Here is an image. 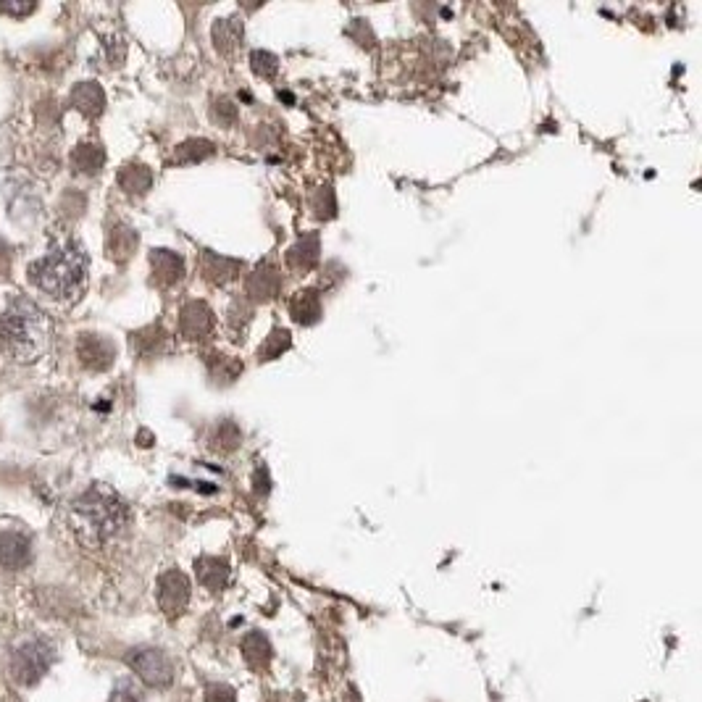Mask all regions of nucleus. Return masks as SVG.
Returning <instances> with one entry per match:
<instances>
[{
    "mask_svg": "<svg viewBox=\"0 0 702 702\" xmlns=\"http://www.w3.org/2000/svg\"><path fill=\"white\" fill-rule=\"evenodd\" d=\"M150 266H153V279H156L158 284H174L185 274V263H182V258H179L177 253H171V250H153Z\"/></svg>",
    "mask_w": 702,
    "mask_h": 702,
    "instance_id": "obj_10",
    "label": "nucleus"
},
{
    "mask_svg": "<svg viewBox=\"0 0 702 702\" xmlns=\"http://www.w3.org/2000/svg\"><path fill=\"white\" fill-rule=\"evenodd\" d=\"M69 100L77 111H82L85 116H93V119L103 114V108H106V95H103L100 85H95V82H82V85L74 87Z\"/></svg>",
    "mask_w": 702,
    "mask_h": 702,
    "instance_id": "obj_11",
    "label": "nucleus"
},
{
    "mask_svg": "<svg viewBox=\"0 0 702 702\" xmlns=\"http://www.w3.org/2000/svg\"><path fill=\"white\" fill-rule=\"evenodd\" d=\"M32 558V545L29 539L19 532L0 534V566L3 568H24Z\"/></svg>",
    "mask_w": 702,
    "mask_h": 702,
    "instance_id": "obj_8",
    "label": "nucleus"
},
{
    "mask_svg": "<svg viewBox=\"0 0 702 702\" xmlns=\"http://www.w3.org/2000/svg\"><path fill=\"white\" fill-rule=\"evenodd\" d=\"M182 334L187 340H200L213 329V313L206 303H190L182 308Z\"/></svg>",
    "mask_w": 702,
    "mask_h": 702,
    "instance_id": "obj_9",
    "label": "nucleus"
},
{
    "mask_svg": "<svg viewBox=\"0 0 702 702\" xmlns=\"http://www.w3.org/2000/svg\"><path fill=\"white\" fill-rule=\"evenodd\" d=\"M195 571H198L200 584H203L206 589H211V592H219V589L227 587V579H229L227 561H221V558H200V561L195 563Z\"/></svg>",
    "mask_w": 702,
    "mask_h": 702,
    "instance_id": "obj_12",
    "label": "nucleus"
},
{
    "mask_svg": "<svg viewBox=\"0 0 702 702\" xmlns=\"http://www.w3.org/2000/svg\"><path fill=\"white\" fill-rule=\"evenodd\" d=\"M250 637V642L256 645V650L253 647H248V645H242V653H245V658H248V663L253 668H258V660H269V655H271V650H269V642L263 639V634H248Z\"/></svg>",
    "mask_w": 702,
    "mask_h": 702,
    "instance_id": "obj_17",
    "label": "nucleus"
},
{
    "mask_svg": "<svg viewBox=\"0 0 702 702\" xmlns=\"http://www.w3.org/2000/svg\"><path fill=\"white\" fill-rule=\"evenodd\" d=\"M87 253L77 242H66L64 248L53 250L50 256L40 258L29 266V279L37 290H43L53 300H74L85 292L87 287Z\"/></svg>",
    "mask_w": 702,
    "mask_h": 702,
    "instance_id": "obj_2",
    "label": "nucleus"
},
{
    "mask_svg": "<svg viewBox=\"0 0 702 702\" xmlns=\"http://www.w3.org/2000/svg\"><path fill=\"white\" fill-rule=\"evenodd\" d=\"M213 153V145L206 140H190L182 142L177 148V161L179 164H187V161H200Z\"/></svg>",
    "mask_w": 702,
    "mask_h": 702,
    "instance_id": "obj_16",
    "label": "nucleus"
},
{
    "mask_svg": "<svg viewBox=\"0 0 702 702\" xmlns=\"http://www.w3.org/2000/svg\"><path fill=\"white\" fill-rule=\"evenodd\" d=\"M111 702H137V700L129 695V692H124V689H116L114 697H111Z\"/></svg>",
    "mask_w": 702,
    "mask_h": 702,
    "instance_id": "obj_19",
    "label": "nucleus"
},
{
    "mask_svg": "<svg viewBox=\"0 0 702 702\" xmlns=\"http://www.w3.org/2000/svg\"><path fill=\"white\" fill-rule=\"evenodd\" d=\"M50 663H53V650L45 642H27L14 653L11 658V676L19 684H35L48 674Z\"/></svg>",
    "mask_w": 702,
    "mask_h": 702,
    "instance_id": "obj_5",
    "label": "nucleus"
},
{
    "mask_svg": "<svg viewBox=\"0 0 702 702\" xmlns=\"http://www.w3.org/2000/svg\"><path fill=\"white\" fill-rule=\"evenodd\" d=\"M127 503L106 484H95L74 500L69 511L71 532L87 547H103L127 524Z\"/></svg>",
    "mask_w": 702,
    "mask_h": 702,
    "instance_id": "obj_1",
    "label": "nucleus"
},
{
    "mask_svg": "<svg viewBox=\"0 0 702 702\" xmlns=\"http://www.w3.org/2000/svg\"><path fill=\"white\" fill-rule=\"evenodd\" d=\"M158 605L169 618H177L190 605V579L182 571H166L158 579Z\"/></svg>",
    "mask_w": 702,
    "mask_h": 702,
    "instance_id": "obj_6",
    "label": "nucleus"
},
{
    "mask_svg": "<svg viewBox=\"0 0 702 702\" xmlns=\"http://www.w3.org/2000/svg\"><path fill=\"white\" fill-rule=\"evenodd\" d=\"M0 256H3V248H0Z\"/></svg>",
    "mask_w": 702,
    "mask_h": 702,
    "instance_id": "obj_20",
    "label": "nucleus"
},
{
    "mask_svg": "<svg viewBox=\"0 0 702 702\" xmlns=\"http://www.w3.org/2000/svg\"><path fill=\"white\" fill-rule=\"evenodd\" d=\"M77 355L79 361L85 363L87 369L93 371H103L108 369L111 363H114V345L108 340H103V337H98V334H82L77 342Z\"/></svg>",
    "mask_w": 702,
    "mask_h": 702,
    "instance_id": "obj_7",
    "label": "nucleus"
},
{
    "mask_svg": "<svg viewBox=\"0 0 702 702\" xmlns=\"http://www.w3.org/2000/svg\"><path fill=\"white\" fill-rule=\"evenodd\" d=\"M35 8H37V3H19V0H6V3H0V14H8V16H16V19H22V16L32 14Z\"/></svg>",
    "mask_w": 702,
    "mask_h": 702,
    "instance_id": "obj_18",
    "label": "nucleus"
},
{
    "mask_svg": "<svg viewBox=\"0 0 702 702\" xmlns=\"http://www.w3.org/2000/svg\"><path fill=\"white\" fill-rule=\"evenodd\" d=\"M50 319L32 300L16 298L0 316V340L19 361H37L48 350Z\"/></svg>",
    "mask_w": 702,
    "mask_h": 702,
    "instance_id": "obj_3",
    "label": "nucleus"
},
{
    "mask_svg": "<svg viewBox=\"0 0 702 702\" xmlns=\"http://www.w3.org/2000/svg\"><path fill=\"white\" fill-rule=\"evenodd\" d=\"M106 161V153L98 148V145H79L71 156V164L77 171H85V174H98L100 166Z\"/></svg>",
    "mask_w": 702,
    "mask_h": 702,
    "instance_id": "obj_14",
    "label": "nucleus"
},
{
    "mask_svg": "<svg viewBox=\"0 0 702 702\" xmlns=\"http://www.w3.org/2000/svg\"><path fill=\"white\" fill-rule=\"evenodd\" d=\"M137 245V234L127 227H116L114 232L108 234V256L114 261H124L132 256V250Z\"/></svg>",
    "mask_w": 702,
    "mask_h": 702,
    "instance_id": "obj_13",
    "label": "nucleus"
},
{
    "mask_svg": "<svg viewBox=\"0 0 702 702\" xmlns=\"http://www.w3.org/2000/svg\"><path fill=\"white\" fill-rule=\"evenodd\" d=\"M129 668L140 676L148 687H169L174 681V666H171L169 655L156 650V647H137L127 653Z\"/></svg>",
    "mask_w": 702,
    "mask_h": 702,
    "instance_id": "obj_4",
    "label": "nucleus"
},
{
    "mask_svg": "<svg viewBox=\"0 0 702 702\" xmlns=\"http://www.w3.org/2000/svg\"><path fill=\"white\" fill-rule=\"evenodd\" d=\"M150 182H153V177H150V171L145 166H124L119 174V185L127 192H135V195H142V192L148 190Z\"/></svg>",
    "mask_w": 702,
    "mask_h": 702,
    "instance_id": "obj_15",
    "label": "nucleus"
}]
</instances>
